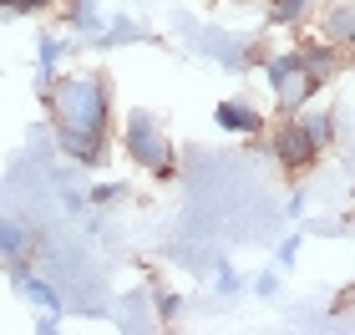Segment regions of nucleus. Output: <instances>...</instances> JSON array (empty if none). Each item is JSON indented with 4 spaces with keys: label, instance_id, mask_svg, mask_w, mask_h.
Returning a JSON list of instances; mask_svg holds the SVG:
<instances>
[{
    "label": "nucleus",
    "instance_id": "obj_1",
    "mask_svg": "<svg viewBox=\"0 0 355 335\" xmlns=\"http://www.w3.org/2000/svg\"><path fill=\"white\" fill-rule=\"evenodd\" d=\"M41 107L51 117L56 137H92L112 142V87L102 71H56V82L41 92Z\"/></svg>",
    "mask_w": 355,
    "mask_h": 335
},
{
    "label": "nucleus",
    "instance_id": "obj_2",
    "mask_svg": "<svg viewBox=\"0 0 355 335\" xmlns=\"http://www.w3.org/2000/svg\"><path fill=\"white\" fill-rule=\"evenodd\" d=\"M117 148H122V157H132L142 173H153V178H173V173H178V148H173L163 117L148 112V107H132L122 117Z\"/></svg>",
    "mask_w": 355,
    "mask_h": 335
},
{
    "label": "nucleus",
    "instance_id": "obj_3",
    "mask_svg": "<svg viewBox=\"0 0 355 335\" xmlns=\"http://www.w3.org/2000/svg\"><path fill=\"white\" fill-rule=\"evenodd\" d=\"M254 71L264 76V87H269L274 107H279V117H289V112H300L304 102L320 97V87L310 82V71H304V61L295 56V46H289V51H264Z\"/></svg>",
    "mask_w": 355,
    "mask_h": 335
},
{
    "label": "nucleus",
    "instance_id": "obj_4",
    "mask_svg": "<svg viewBox=\"0 0 355 335\" xmlns=\"http://www.w3.org/2000/svg\"><path fill=\"white\" fill-rule=\"evenodd\" d=\"M188 46L198 56H208L214 67H223V71H254L259 67V56H264V46L259 41H244L239 31H218V26H193L188 31Z\"/></svg>",
    "mask_w": 355,
    "mask_h": 335
},
{
    "label": "nucleus",
    "instance_id": "obj_5",
    "mask_svg": "<svg viewBox=\"0 0 355 335\" xmlns=\"http://www.w3.org/2000/svg\"><path fill=\"white\" fill-rule=\"evenodd\" d=\"M264 132H269V157H274L284 173H310L320 157H325L310 137H304V127H300L295 117H279L274 127H264Z\"/></svg>",
    "mask_w": 355,
    "mask_h": 335
},
{
    "label": "nucleus",
    "instance_id": "obj_6",
    "mask_svg": "<svg viewBox=\"0 0 355 335\" xmlns=\"http://www.w3.org/2000/svg\"><path fill=\"white\" fill-rule=\"evenodd\" d=\"M295 56L304 61V71H310V82H315L320 92H325L330 82H340V76H345V67H350V56L340 51V46H330L325 36H300Z\"/></svg>",
    "mask_w": 355,
    "mask_h": 335
},
{
    "label": "nucleus",
    "instance_id": "obj_7",
    "mask_svg": "<svg viewBox=\"0 0 355 335\" xmlns=\"http://www.w3.org/2000/svg\"><path fill=\"white\" fill-rule=\"evenodd\" d=\"M214 127L229 132V137H264L269 117L259 112V102H249V97H223L214 107Z\"/></svg>",
    "mask_w": 355,
    "mask_h": 335
},
{
    "label": "nucleus",
    "instance_id": "obj_8",
    "mask_svg": "<svg viewBox=\"0 0 355 335\" xmlns=\"http://www.w3.org/2000/svg\"><path fill=\"white\" fill-rule=\"evenodd\" d=\"M300 127H304V137L315 142L320 153H330L335 148V137H340V107H325V102H304L300 112H289Z\"/></svg>",
    "mask_w": 355,
    "mask_h": 335
},
{
    "label": "nucleus",
    "instance_id": "obj_9",
    "mask_svg": "<svg viewBox=\"0 0 355 335\" xmlns=\"http://www.w3.org/2000/svg\"><path fill=\"white\" fill-rule=\"evenodd\" d=\"M320 26H315V36H325L330 46H340V51H350V41H355V10H350V0H320Z\"/></svg>",
    "mask_w": 355,
    "mask_h": 335
},
{
    "label": "nucleus",
    "instance_id": "obj_10",
    "mask_svg": "<svg viewBox=\"0 0 355 335\" xmlns=\"http://www.w3.org/2000/svg\"><path fill=\"white\" fill-rule=\"evenodd\" d=\"M36 229H26V223L15 218H0V269H21L36 259Z\"/></svg>",
    "mask_w": 355,
    "mask_h": 335
},
{
    "label": "nucleus",
    "instance_id": "obj_11",
    "mask_svg": "<svg viewBox=\"0 0 355 335\" xmlns=\"http://www.w3.org/2000/svg\"><path fill=\"white\" fill-rule=\"evenodd\" d=\"M96 51H112V46H137V41H153V31L132 21V15H107L102 26H96V36H87Z\"/></svg>",
    "mask_w": 355,
    "mask_h": 335
},
{
    "label": "nucleus",
    "instance_id": "obj_12",
    "mask_svg": "<svg viewBox=\"0 0 355 335\" xmlns=\"http://www.w3.org/2000/svg\"><path fill=\"white\" fill-rule=\"evenodd\" d=\"M10 284H15V295H21V300H31L36 310H67V305H61V295H56V284L46 280V275H36L31 264L10 269Z\"/></svg>",
    "mask_w": 355,
    "mask_h": 335
},
{
    "label": "nucleus",
    "instance_id": "obj_13",
    "mask_svg": "<svg viewBox=\"0 0 355 335\" xmlns=\"http://www.w3.org/2000/svg\"><path fill=\"white\" fill-rule=\"evenodd\" d=\"M61 56H67V36H56V31L36 36V92H46V87L56 82V71H61Z\"/></svg>",
    "mask_w": 355,
    "mask_h": 335
},
{
    "label": "nucleus",
    "instance_id": "obj_14",
    "mask_svg": "<svg viewBox=\"0 0 355 335\" xmlns=\"http://www.w3.org/2000/svg\"><path fill=\"white\" fill-rule=\"evenodd\" d=\"M315 10H320V0H264L269 26H279V31H295V26H304Z\"/></svg>",
    "mask_w": 355,
    "mask_h": 335
},
{
    "label": "nucleus",
    "instance_id": "obj_15",
    "mask_svg": "<svg viewBox=\"0 0 355 335\" xmlns=\"http://www.w3.org/2000/svg\"><path fill=\"white\" fill-rule=\"evenodd\" d=\"M56 148H61V157H71L76 168H102V163H107V153H112V142H92V137H56Z\"/></svg>",
    "mask_w": 355,
    "mask_h": 335
},
{
    "label": "nucleus",
    "instance_id": "obj_16",
    "mask_svg": "<svg viewBox=\"0 0 355 335\" xmlns=\"http://www.w3.org/2000/svg\"><path fill=\"white\" fill-rule=\"evenodd\" d=\"M67 21L76 36H96V26L107 21L102 15V0H67Z\"/></svg>",
    "mask_w": 355,
    "mask_h": 335
},
{
    "label": "nucleus",
    "instance_id": "obj_17",
    "mask_svg": "<svg viewBox=\"0 0 355 335\" xmlns=\"http://www.w3.org/2000/svg\"><path fill=\"white\" fill-rule=\"evenodd\" d=\"M244 290H249V280L239 275L234 264H223V259H218V269H214V295H223V300H234V295H244Z\"/></svg>",
    "mask_w": 355,
    "mask_h": 335
},
{
    "label": "nucleus",
    "instance_id": "obj_18",
    "mask_svg": "<svg viewBox=\"0 0 355 335\" xmlns=\"http://www.w3.org/2000/svg\"><path fill=\"white\" fill-rule=\"evenodd\" d=\"M153 315H157V325H178V315H183V295L157 290V300H153Z\"/></svg>",
    "mask_w": 355,
    "mask_h": 335
},
{
    "label": "nucleus",
    "instance_id": "obj_19",
    "mask_svg": "<svg viewBox=\"0 0 355 335\" xmlns=\"http://www.w3.org/2000/svg\"><path fill=\"white\" fill-rule=\"evenodd\" d=\"M300 249H304V234H289L279 244V254H274V269H279V275H284V269H295L300 264Z\"/></svg>",
    "mask_w": 355,
    "mask_h": 335
},
{
    "label": "nucleus",
    "instance_id": "obj_20",
    "mask_svg": "<svg viewBox=\"0 0 355 335\" xmlns=\"http://www.w3.org/2000/svg\"><path fill=\"white\" fill-rule=\"evenodd\" d=\"M122 198H127V183H112V178L87 194V203H102V209H112V203H122Z\"/></svg>",
    "mask_w": 355,
    "mask_h": 335
},
{
    "label": "nucleus",
    "instance_id": "obj_21",
    "mask_svg": "<svg viewBox=\"0 0 355 335\" xmlns=\"http://www.w3.org/2000/svg\"><path fill=\"white\" fill-rule=\"evenodd\" d=\"M249 290H254V295H259V300H274V295H279V290H284V280H279V269H264V275H254V284H249Z\"/></svg>",
    "mask_w": 355,
    "mask_h": 335
},
{
    "label": "nucleus",
    "instance_id": "obj_22",
    "mask_svg": "<svg viewBox=\"0 0 355 335\" xmlns=\"http://www.w3.org/2000/svg\"><path fill=\"white\" fill-rule=\"evenodd\" d=\"M51 6H56V0H0V10H6V15H41Z\"/></svg>",
    "mask_w": 355,
    "mask_h": 335
},
{
    "label": "nucleus",
    "instance_id": "obj_23",
    "mask_svg": "<svg viewBox=\"0 0 355 335\" xmlns=\"http://www.w3.org/2000/svg\"><path fill=\"white\" fill-rule=\"evenodd\" d=\"M31 325H36V335H56L61 330V310H36V320H31Z\"/></svg>",
    "mask_w": 355,
    "mask_h": 335
},
{
    "label": "nucleus",
    "instance_id": "obj_24",
    "mask_svg": "<svg viewBox=\"0 0 355 335\" xmlns=\"http://www.w3.org/2000/svg\"><path fill=\"white\" fill-rule=\"evenodd\" d=\"M304 209H310V203H304V194H289V203H284V214H289V218H304Z\"/></svg>",
    "mask_w": 355,
    "mask_h": 335
}]
</instances>
